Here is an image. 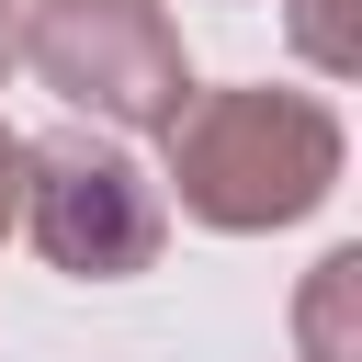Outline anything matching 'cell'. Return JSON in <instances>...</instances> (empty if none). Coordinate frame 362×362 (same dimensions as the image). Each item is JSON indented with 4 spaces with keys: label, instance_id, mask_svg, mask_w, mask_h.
<instances>
[{
    "label": "cell",
    "instance_id": "1",
    "mask_svg": "<svg viewBox=\"0 0 362 362\" xmlns=\"http://www.w3.org/2000/svg\"><path fill=\"white\" fill-rule=\"evenodd\" d=\"M170 192L226 238L294 226L339 192V113L317 90H192L170 124Z\"/></svg>",
    "mask_w": 362,
    "mask_h": 362
},
{
    "label": "cell",
    "instance_id": "4",
    "mask_svg": "<svg viewBox=\"0 0 362 362\" xmlns=\"http://www.w3.org/2000/svg\"><path fill=\"white\" fill-rule=\"evenodd\" d=\"M294 339L305 362H362V249H328L294 294Z\"/></svg>",
    "mask_w": 362,
    "mask_h": 362
},
{
    "label": "cell",
    "instance_id": "7",
    "mask_svg": "<svg viewBox=\"0 0 362 362\" xmlns=\"http://www.w3.org/2000/svg\"><path fill=\"white\" fill-rule=\"evenodd\" d=\"M11 34H23V0H0V79H11Z\"/></svg>",
    "mask_w": 362,
    "mask_h": 362
},
{
    "label": "cell",
    "instance_id": "6",
    "mask_svg": "<svg viewBox=\"0 0 362 362\" xmlns=\"http://www.w3.org/2000/svg\"><path fill=\"white\" fill-rule=\"evenodd\" d=\"M23 226V136H0V238Z\"/></svg>",
    "mask_w": 362,
    "mask_h": 362
},
{
    "label": "cell",
    "instance_id": "2",
    "mask_svg": "<svg viewBox=\"0 0 362 362\" xmlns=\"http://www.w3.org/2000/svg\"><path fill=\"white\" fill-rule=\"evenodd\" d=\"M11 57H34V79L57 102H79L102 136H170L192 102L181 34L158 0H23Z\"/></svg>",
    "mask_w": 362,
    "mask_h": 362
},
{
    "label": "cell",
    "instance_id": "3",
    "mask_svg": "<svg viewBox=\"0 0 362 362\" xmlns=\"http://www.w3.org/2000/svg\"><path fill=\"white\" fill-rule=\"evenodd\" d=\"M23 238L79 272V283H124L158 260L170 238V192L124 158V136H90V124H57L23 147Z\"/></svg>",
    "mask_w": 362,
    "mask_h": 362
},
{
    "label": "cell",
    "instance_id": "5",
    "mask_svg": "<svg viewBox=\"0 0 362 362\" xmlns=\"http://www.w3.org/2000/svg\"><path fill=\"white\" fill-rule=\"evenodd\" d=\"M283 34H294V57L328 68V79L362 68V0H283Z\"/></svg>",
    "mask_w": 362,
    "mask_h": 362
}]
</instances>
